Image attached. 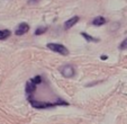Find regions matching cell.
Here are the masks:
<instances>
[{
	"label": "cell",
	"instance_id": "cell-8",
	"mask_svg": "<svg viewBox=\"0 0 127 124\" xmlns=\"http://www.w3.org/2000/svg\"><path fill=\"white\" fill-rule=\"evenodd\" d=\"M45 32H47V27L46 26H39L37 27V28L35 29V35H42V34H44Z\"/></svg>",
	"mask_w": 127,
	"mask_h": 124
},
{
	"label": "cell",
	"instance_id": "cell-7",
	"mask_svg": "<svg viewBox=\"0 0 127 124\" xmlns=\"http://www.w3.org/2000/svg\"><path fill=\"white\" fill-rule=\"evenodd\" d=\"M81 36H83L84 40H86L87 42H94V43L99 42V38H96V37H94V36L89 35V34H87L86 32H81Z\"/></svg>",
	"mask_w": 127,
	"mask_h": 124
},
{
	"label": "cell",
	"instance_id": "cell-5",
	"mask_svg": "<svg viewBox=\"0 0 127 124\" xmlns=\"http://www.w3.org/2000/svg\"><path fill=\"white\" fill-rule=\"evenodd\" d=\"M91 24L94 25V26H102V25L107 24V20H106V18L102 16H97L92 19Z\"/></svg>",
	"mask_w": 127,
	"mask_h": 124
},
{
	"label": "cell",
	"instance_id": "cell-4",
	"mask_svg": "<svg viewBox=\"0 0 127 124\" xmlns=\"http://www.w3.org/2000/svg\"><path fill=\"white\" fill-rule=\"evenodd\" d=\"M79 20H80V17H79V16H73V17H71V18L67 19L66 22L64 23V29H65V31H67V29L72 28V27L74 26V25L77 24Z\"/></svg>",
	"mask_w": 127,
	"mask_h": 124
},
{
	"label": "cell",
	"instance_id": "cell-10",
	"mask_svg": "<svg viewBox=\"0 0 127 124\" xmlns=\"http://www.w3.org/2000/svg\"><path fill=\"white\" fill-rule=\"evenodd\" d=\"M107 55H101V60H106V59H107Z\"/></svg>",
	"mask_w": 127,
	"mask_h": 124
},
{
	"label": "cell",
	"instance_id": "cell-3",
	"mask_svg": "<svg viewBox=\"0 0 127 124\" xmlns=\"http://www.w3.org/2000/svg\"><path fill=\"white\" fill-rule=\"evenodd\" d=\"M28 31H29V25L27 24V23H20V24L16 27V29H15V34H16L17 36H22V35H24V34H26Z\"/></svg>",
	"mask_w": 127,
	"mask_h": 124
},
{
	"label": "cell",
	"instance_id": "cell-6",
	"mask_svg": "<svg viewBox=\"0 0 127 124\" xmlns=\"http://www.w3.org/2000/svg\"><path fill=\"white\" fill-rule=\"evenodd\" d=\"M11 32L9 29H0V41H5L10 37Z\"/></svg>",
	"mask_w": 127,
	"mask_h": 124
},
{
	"label": "cell",
	"instance_id": "cell-2",
	"mask_svg": "<svg viewBox=\"0 0 127 124\" xmlns=\"http://www.w3.org/2000/svg\"><path fill=\"white\" fill-rule=\"evenodd\" d=\"M60 72L64 78H73L75 76V69L72 64H64L60 68Z\"/></svg>",
	"mask_w": 127,
	"mask_h": 124
},
{
	"label": "cell",
	"instance_id": "cell-1",
	"mask_svg": "<svg viewBox=\"0 0 127 124\" xmlns=\"http://www.w3.org/2000/svg\"><path fill=\"white\" fill-rule=\"evenodd\" d=\"M47 49L61 55H69V53H70V51L67 50L66 46H64L63 44H59V43H48Z\"/></svg>",
	"mask_w": 127,
	"mask_h": 124
},
{
	"label": "cell",
	"instance_id": "cell-9",
	"mask_svg": "<svg viewBox=\"0 0 127 124\" xmlns=\"http://www.w3.org/2000/svg\"><path fill=\"white\" fill-rule=\"evenodd\" d=\"M119 50H127V38H125L119 45Z\"/></svg>",
	"mask_w": 127,
	"mask_h": 124
}]
</instances>
